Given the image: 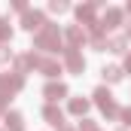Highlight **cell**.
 I'll return each mask as SVG.
<instances>
[{"label":"cell","mask_w":131,"mask_h":131,"mask_svg":"<svg viewBox=\"0 0 131 131\" xmlns=\"http://www.w3.org/2000/svg\"><path fill=\"white\" fill-rule=\"evenodd\" d=\"M122 119H125V125H131V107H125V110H122Z\"/></svg>","instance_id":"cell-20"},{"label":"cell","mask_w":131,"mask_h":131,"mask_svg":"<svg viewBox=\"0 0 131 131\" xmlns=\"http://www.w3.org/2000/svg\"><path fill=\"white\" fill-rule=\"evenodd\" d=\"M49 9H52V12H67V3H64V0H52Z\"/></svg>","instance_id":"cell-17"},{"label":"cell","mask_w":131,"mask_h":131,"mask_svg":"<svg viewBox=\"0 0 131 131\" xmlns=\"http://www.w3.org/2000/svg\"><path fill=\"white\" fill-rule=\"evenodd\" d=\"M125 70H128V73H131V55H128V58H125Z\"/></svg>","instance_id":"cell-21"},{"label":"cell","mask_w":131,"mask_h":131,"mask_svg":"<svg viewBox=\"0 0 131 131\" xmlns=\"http://www.w3.org/2000/svg\"><path fill=\"white\" fill-rule=\"evenodd\" d=\"M128 37H131V25H128Z\"/></svg>","instance_id":"cell-22"},{"label":"cell","mask_w":131,"mask_h":131,"mask_svg":"<svg viewBox=\"0 0 131 131\" xmlns=\"http://www.w3.org/2000/svg\"><path fill=\"white\" fill-rule=\"evenodd\" d=\"M37 67H40L46 76H58V73H61L58 61H52V58H40V55H37Z\"/></svg>","instance_id":"cell-9"},{"label":"cell","mask_w":131,"mask_h":131,"mask_svg":"<svg viewBox=\"0 0 131 131\" xmlns=\"http://www.w3.org/2000/svg\"><path fill=\"white\" fill-rule=\"evenodd\" d=\"M9 37H12V28H9V21H3V18H0V43H6Z\"/></svg>","instance_id":"cell-16"},{"label":"cell","mask_w":131,"mask_h":131,"mask_svg":"<svg viewBox=\"0 0 131 131\" xmlns=\"http://www.w3.org/2000/svg\"><path fill=\"white\" fill-rule=\"evenodd\" d=\"M128 12H131V3H128Z\"/></svg>","instance_id":"cell-23"},{"label":"cell","mask_w":131,"mask_h":131,"mask_svg":"<svg viewBox=\"0 0 131 131\" xmlns=\"http://www.w3.org/2000/svg\"><path fill=\"white\" fill-rule=\"evenodd\" d=\"M85 110H89V101H85V98H73V101H70V113H76V116H82Z\"/></svg>","instance_id":"cell-14"},{"label":"cell","mask_w":131,"mask_h":131,"mask_svg":"<svg viewBox=\"0 0 131 131\" xmlns=\"http://www.w3.org/2000/svg\"><path fill=\"white\" fill-rule=\"evenodd\" d=\"M67 40H70V49H76V43H82V40H85L82 28H76V25H73V28L67 31Z\"/></svg>","instance_id":"cell-12"},{"label":"cell","mask_w":131,"mask_h":131,"mask_svg":"<svg viewBox=\"0 0 131 131\" xmlns=\"http://www.w3.org/2000/svg\"><path fill=\"white\" fill-rule=\"evenodd\" d=\"M119 131H128V128H119Z\"/></svg>","instance_id":"cell-24"},{"label":"cell","mask_w":131,"mask_h":131,"mask_svg":"<svg viewBox=\"0 0 131 131\" xmlns=\"http://www.w3.org/2000/svg\"><path fill=\"white\" fill-rule=\"evenodd\" d=\"M34 43H37V49L55 52V49H58V43H61V34H58V28H55V25H46L43 31L37 34V40H34Z\"/></svg>","instance_id":"cell-1"},{"label":"cell","mask_w":131,"mask_h":131,"mask_svg":"<svg viewBox=\"0 0 131 131\" xmlns=\"http://www.w3.org/2000/svg\"><path fill=\"white\" fill-rule=\"evenodd\" d=\"M79 131H98V128H95V122L85 119V122H79Z\"/></svg>","instance_id":"cell-19"},{"label":"cell","mask_w":131,"mask_h":131,"mask_svg":"<svg viewBox=\"0 0 131 131\" xmlns=\"http://www.w3.org/2000/svg\"><path fill=\"white\" fill-rule=\"evenodd\" d=\"M101 73H104L107 82H119V79H122V67H104Z\"/></svg>","instance_id":"cell-13"},{"label":"cell","mask_w":131,"mask_h":131,"mask_svg":"<svg viewBox=\"0 0 131 131\" xmlns=\"http://www.w3.org/2000/svg\"><path fill=\"white\" fill-rule=\"evenodd\" d=\"M64 58H67V70H70V73H82V67H85V61H82V55H79L76 49H70V46H67Z\"/></svg>","instance_id":"cell-5"},{"label":"cell","mask_w":131,"mask_h":131,"mask_svg":"<svg viewBox=\"0 0 131 131\" xmlns=\"http://www.w3.org/2000/svg\"><path fill=\"white\" fill-rule=\"evenodd\" d=\"M6 131H25V119H21V113H6Z\"/></svg>","instance_id":"cell-11"},{"label":"cell","mask_w":131,"mask_h":131,"mask_svg":"<svg viewBox=\"0 0 131 131\" xmlns=\"http://www.w3.org/2000/svg\"><path fill=\"white\" fill-rule=\"evenodd\" d=\"M9 58H12V52H9V49L0 43V61H9Z\"/></svg>","instance_id":"cell-18"},{"label":"cell","mask_w":131,"mask_h":131,"mask_svg":"<svg viewBox=\"0 0 131 131\" xmlns=\"http://www.w3.org/2000/svg\"><path fill=\"white\" fill-rule=\"evenodd\" d=\"M95 9H98V3H85V6H79V9H76V18H79V21H85L89 28H95V25H98V21H95Z\"/></svg>","instance_id":"cell-6"},{"label":"cell","mask_w":131,"mask_h":131,"mask_svg":"<svg viewBox=\"0 0 131 131\" xmlns=\"http://www.w3.org/2000/svg\"><path fill=\"white\" fill-rule=\"evenodd\" d=\"M43 95H46L49 101H61L67 95V85H61V82H49V85L43 89Z\"/></svg>","instance_id":"cell-10"},{"label":"cell","mask_w":131,"mask_h":131,"mask_svg":"<svg viewBox=\"0 0 131 131\" xmlns=\"http://www.w3.org/2000/svg\"><path fill=\"white\" fill-rule=\"evenodd\" d=\"M107 49L110 52H125V40L122 37H113V40H107Z\"/></svg>","instance_id":"cell-15"},{"label":"cell","mask_w":131,"mask_h":131,"mask_svg":"<svg viewBox=\"0 0 131 131\" xmlns=\"http://www.w3.org/2000/svg\"><path fill=\"white\" fill-rule=\"evenodd\" d=\"M119 25H122V9H107L101 28H104V31H113V28H119Z\"/></svg>","instance_id":"cell-7"},{"label":"cell","mask_w":131,"mask_h":131,"mask_svg":"<svg viewBox=\"0 0 131 131\" xmlns=\"http://www.w3.org/2000/svg\"><path fill=\"white\" fill-rule=\"evenodd\" d=\"M21 85H25V76H18V73H15V76H0V95H3V98L15 95Z\"/></svg>","instance_id":"cell-3"},{"label":"cell","mask_w":131,"mask_h":131,"mask_svg":"<svg viewBox=\"0 0 131 131\" xmlns=\"http://www.w3.org/2000/svg\"><path fill=\"white\" fill-rule=\"evenodd\" d=\"M95 104L104 110V116H110V119H113V116H122V110L116 107V101H113V95H110L107 89H98V92H95Z\"/></svg>","instance_id":"cell-2"},{"label":"cell","mask_w":131,"mask_h":131,"mask_svg":"<svg viewBox=\"0 0 131 131\" xmlns=\"http://www.w3.org/2000/svg\"><path fill=\"white\" fill-rule=\"evenodd\" d=\"M67 131H70V128H67Z\"/></svg>","instance_id":"cell-25"},{"label":"cell","mask_w":131,"mask_h":131,"mask_svg":"<svg viewBox=\"0 0 131 131\" xmlns=\"http://www.w3.org/2000/svg\"><path fill=\"white\" fill-rule=\"evenodd\" d=\"M21 25H25L28 31H43V28H46V15H43V12H37V9H25Z\"/></svg>","instance_id":"cell-4"},{"label":"cell","mask_w":131,"mask_h":131,"mask_svg":"<svg viewBox=\"0 0 131 131\" xmlns=\"http://www.w3.org/2000/svg\"><path fill=\"white\" fill-rule=\"evenodd\" d=\"M43 116H46V122H49V125H55V128H61V125H64V113H61L55 104H49V107L43 110Z\"/></svg>","instance_id":"cell-8"}]
</instances>
